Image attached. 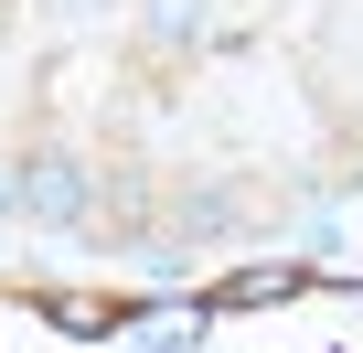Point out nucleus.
<instances>
[{
    "label": "nucleus",
    "instance_id": "obj_1",
    "mask_svg": "<svg viewBox=\"0 0 363 353\" xmlns=\"http://www.w3.org/2000/svg\"><path fill=\"white\" fill-rule=\"evenodd\" d=\"M22 214L33 225H86V171L75 161H33L22 171Z\"/></svg>",
    "mask_w": 363,
    "mask_h": 353
},
{
    "label": "nucleus",
    "instance_id": "obj_2",
    "mask_svg": "<svg viewBox=\"0 0 363 353\" xmlns=\"http://www.w3.org/2000/svg\"><path fill=\"white\" fill-rule=\"evenodd\" d=\"M299 289H310L299 268H235V278L214 289V310H278V300H299Z\"/></svg>",
    "mask_w": 363,
    "mask_h": 353
},
{
    "label": "nucleus",
    "instance_id": "obj_3",
    "mask_svg": "<svg viewBox=\"0 0 363 353\" xmlns=\"http://www.w3.org/2000/svg\"><path fill=\"white\" fill-rule=\"evenodd\" d=\"M43 321H54V332H75V342H96V332H118V300H96V289H65V300H43Z\"/></svg>",
    "mask_w": 363,
    "mask_h": 353
},
{
    "label": "nucleus",
    "instance_id": "obj_4",
    "mask_svg": "<svg viewBox=\"0 0 363 353\" xmlns=\"http://www.w3.org/2000/svg\"><path fill=\"white\" fill-rule=\"evenodd\" d=\"M193 22H203V0H150V33L160 43H193Z\"/></svg>",
    "mask_w": 363,
    "mask_h": 353
},
{
    "label": "nucleus",
    "instance_id": "obj_5",
    "mask_svg": "<svg viewBox=\"0 0 363 353\" xmlns=\"http://www.w3.org/2000/svg\"><path fill=\"white\" fill-rule=\"evenodd\" d=\"M0 214H22V171H0Z\"/></svg>",
    "mask_w": 363,
    "mask_h": 353
}]
</instances>
